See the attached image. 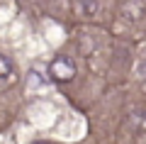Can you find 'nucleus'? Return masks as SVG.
Here are the masks:
<instances>
[{
  "label": "nucleus",
  "mask_w": 146,
  "mask_h": 144,
  "mask_svg": "<svg viewBox=\"0 0 146 144\" xmlns=\"http://www.w3.org/2000/svg\"><path fill=\"white\" fill-rule=\"evenodd\" d=\"M49 73H51V78H56V81H61V83L73 81V76H76V64H73L68 56H58V59L51 61Z\"/></svg>",
  "instance_id": "f257e3e1"
},
{
  "label": "nucleus",
  "mask_w": 146,
  "mask_h": 144,
  "mask_svg": "<svg viewBox=\"0 0 146 144\" xmlns=\"http://www.w3.org/2000/svg\"><path fill=\"white\" fill-rule=\"evenodd\" d=\"M73 10L78 17H93L98 15V0H73Z\"/></svg>",
  "instance_id": "f03ea898"
},
{
  "label": "nucleus",
  "mask_w": 146,
  "mask_h": 144,
  "mask_svg": "<svg viewBox=\"0 0 146 144\" xmlns=\"http://www.w3.org/2000/svg\"><path fill=\"white\" fill-rule=\"evenodd\" d=\"M12 71H15V66H12V61L5 56V54H0V81H5V78L12 76Z\"/></svg>",
  "instance_id": "7ed1b4c3"
},
{
  "label": "nucleus",
  "mask_w": 146,
  "mask_h": 144,
  "mask_svg": "<svg viewBox=\"0 0 146 144\" xmlns=\"http://www.w3.org/2000/svg\"><path fill=\"white\" fill-rule=\"evenodd\" d=\"M42 144H44V142H42Z\"/></svg>",
  "instance_id": "20e7f679"
}]
</instances>
